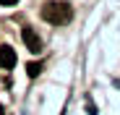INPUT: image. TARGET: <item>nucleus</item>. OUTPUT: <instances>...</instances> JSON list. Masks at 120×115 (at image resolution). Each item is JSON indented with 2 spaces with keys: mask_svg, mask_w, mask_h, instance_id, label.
<instances>
[{
  "mask_svg": "<svg viewBox=\"0 0 120 115\" xmlns=\"http://www.w3.org/2000/svg\"><path fill=\"white\" fill-rule=\"evenodd\" d=\"M21 37H24V45H26L29 52H42V39H39V34H37L31 26H24Z\"/></svg>",
  "mask_w": 120,
  "mask_h": 115,
  "instance_id": "obj_2",
  "label": "nucleus"
},
{
  "mask_svg": "<svg viewBox=\"0 0 120 115\" xmlns=\"http://www.w3.org/2000/svg\"><path fill=\"white\" fill-rule=\"evenodd\" d=\"M16 65V52H13V47H0V68H13Z\"/></svg>",
  "mask_w": 120,
  "mask_h": 115,
  "instance_id": "obj_3",
  "label": "nucleus"
},
{
  "mask_svg": "<svg viewBox=\"0 0 120 115\" xmlns=\"http://www.w3.org/2000/svg\"><path fill=\"white\" fill-rule=\"evenodd\" d=\"M71 16H73V11H71V5H68V3H57V0H50V3H45V5H42V18H45L47 24L60 26V24L71 21Z\"/></svg>",
  "mask_w": 120,
  "mask_h": 115,
  "instance_id": "obj_1",
  "label": "nucleus"
},
{
  "mask_svg": "<svg viewBox=\"0 0 120 115\" xmlns=\"http://www.w3.org/2000/svg\"><path fill=\"white\" fill-rule=\"evenodd\" d=\"M18 0H0V5H16Z\"/></svg>",
  "mask_w": 120,
  "mask_h": 115,
  "instance_id": "obj_5",
  "label": "nucleus"
},
{
  "mask_svg": "<svg viewBox=\"0 0 120 115\" xmlns=\"http://www.w3.org/2000/svg\"><path fill=\"white\" fill-rule=\"evenodd\" d=\"M39 71H42V65H39V63H29V65H26V73L31 76V79H34V76H39Z\"/></svg>",
  "mask_w": 120,
  "mask_h": 115,
  "instance_id": "obj_4",
  "label": "nucleus"
},
{
  "mask_svg": "<svg viewBox=\"0 0 120 115\" xmlns=\"http://www.w3.org/2000/svg\"><path fill=\"white\" fill-rule=\"evenodd\" d=\"M0 115H5V110H3V107H0Z\"/></svg>",
  "mask_w": 120,
  "mask_h": 115,
  "instance_id": "obj_6",
  "label": "nucleus"
}]
</instances>
